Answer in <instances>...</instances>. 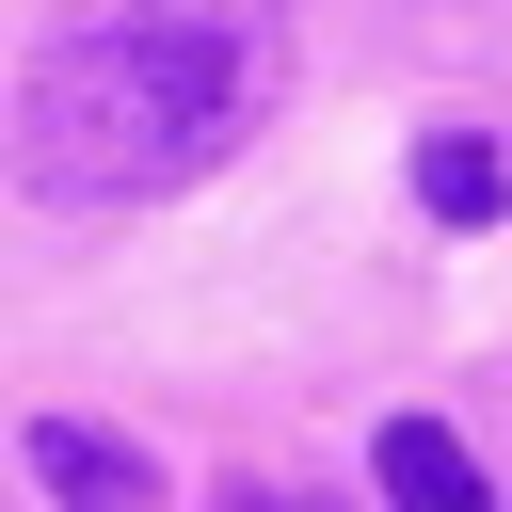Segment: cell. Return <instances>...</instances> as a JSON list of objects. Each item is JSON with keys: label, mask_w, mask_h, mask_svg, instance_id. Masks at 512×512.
<instances>
[{"label": "cell", "mask_w": 512, "mask_h": 512, "mask_svg": "<svg viewBox=\"0 0 512 512\" xmlns=\"http://www.w3.org/2000/svg\"><path fill=\"white\" fill-rule=\"evenodd\" d=\"M32 480L64 512H160V464L128 432H96V416H32Z\"/></svg>", "instance_id": "cell-2"}, {"label": "cell", "mask_w": 512, "mask_h": 512, "mask_svg": "<svg viewBox=\"0 0 512 512\" xmlns=\"http://www.w3.org/2000/svg\"><path fill=\"white\" fill-rule=\"evenodd\" d=\"M224 512H304V496H256V480H240V496H224Z\"/></svg>", "instance_id": "cell-5"}, {"label": "cell", "mask_w": 512, "mask_h": 512, "mask_svg": "<svg viewBox=\"0 0 512 512\" xmlns=\"http://www.w3.org/2000/svg\"><path fill=\"white\" fill-rule=\"evenodd\" d=\"M416 208H432V224H496V208H512V160H496L480 128H432V144H416Z\"/></svg>", "instance_id": "cell-4"}, {"label": "cell", "mask_w": 512, "mask_h": 512, "mask_svg": "<svg viewBox=\"0 0 512 512\" xmlns=\"http://www.w3.org/2000/svg\"><path fill=\"white\" fill-rule=\"evenodd\" d=\"M384 512H496V480H480V448L448 432V416H384Z\"/></svg>", "instance_id": "cell-3"}, {"label": "cell", "mask_w": 512, "mask_h": 512, "mask_svg": "<svg viewBox=\"0 0 512 512\" xmlns=\"http://www.w3.org/2000/svg\"><path fill=\"white\" fill-rule=\"evenodd\" d=\"M272 80H288L272 0H112V16L32 48V80H16V192L32 208H144V192L208 176L272 112Z\"/></svg>", "instance_id": "cell-1"}]
</instances>
